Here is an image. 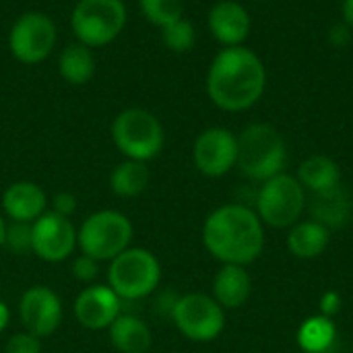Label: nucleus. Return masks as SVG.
Here are the masks:
<instances>
[{"instance_id": "1", "label": "nucleus", "mask_w": 353, "mask_h": 353, "mask_svg": "<svg viewBox=\"0 0 353 353\" xmlns=\"http://www.w3.org/2000/svg\"><path fill=\"white\" fill-rule=\"evenodd\" d=\"M267 87L263 60L248 48H223L207 70V95L223 112H244L259 103Z\"/></svg>"}, {"instance_id": "2", "label": "nucleus", "mask_w": 353, "mask_h": 353, "mask_svg": "<svg viewBox=\"0 0 353 353\" xmlns=\"http://www.w3.org/2000/svg\"><path fill=\"white\" fill-rule=\"evenodd\" d=\"M203 244L219 263L246 267L265 248V225L254 209L236 203L223 205L205 219Z\"/></svg>"}, {"instance_id": "3", "label": "nucleus", "mask_w": 353, "mask_h": 353, "mask_svg": "<svg viewBox=\"0 0 353 353\" xmlns=\"http://www.w3.org/2000/svg\"><path fill=\"white\" fill-rule=\"evenodd\" d=\"M240 172L256 182H267L269 178L285 172L288 165V145L283 137L265 122L248 124L238 134V163Z\"/></svg>"}, {"instance_id": "4", "label": "nucleus", "mask_w": 353, "mask_h": 353, "mask_svg": "<svg viewBox=\"0 0 353 353\" xmlns=\"http://www.w3.org/2000/svg\"><path fill=\"white\" fill-rule=\"evenodd\" d=\"M112 141L126 159L149 163L165 145L161 120L145 108H126L112 122Z\"/></svg>"}, {"instance_id": "5", "label": "nucleus", "mask_w": 353, "mask_h": 353, "mask_svg": "<svg viewBox=\"0 0 353 353\" xmlns=\"http://www.w3.org/2000/svg\"><path fill=\"white\" fill-rule=\"evenodd\" d=\"M161 281L157 256L141 246H130L110 261L108 285L122 302H137L151 296Z\"/></svg>"}, {"instance_id": "6", "label": "nucleus", "mask_w": 353, "mask_h": 353, "mask_svg": "<svg viewBox=\"0 0 353 353\" xmlns=\"http://www.w3.org/2000/svg\"><path fill=\"white\" fill-rule=\"evenodd\" d=\"M132 236V221L124 213L101 209L91 213L77 230V248L99 263H110L120 252L130 248Z\"/></svg>"}, {"instance_id": "7", "label": "nucleus", "mask_w": 353, "mask_h": 353, "mask_svg": "<svg viewBox=\"0 0 353 353\" xmlns=\"http://www.w3.org/2000/svg\"><path fill=\"white\" fill-rule=\"evenodd\" d=\"M124 0H79L70 12V29L87 48L112 43L126 25Z\"/></svg>"}, {"instance_id": "8", "label": "nucleus", "mask_w": 353, "mask_h": 353, "mask_svg": "<svg viewBox=\"0 0 353 353\" xmlns=\"http://www.w3.org/2000/svg\"><path fill=\"white\" fill-rule=\"evenodd\" d=\"M306 209V190L292 174H277L263 182L256 194V215L263 225L285 230L300 221Z\"/></svg>"}, {"instance_id": "9", "label": "nucleus", "mask_w": 353, "mask_h": 353, "mask_svg": "<svg viewBox=\"0 0 353 353\" xmlns=\"http://www.w3.org/2000/svg\"><path fill=\"white\" fill-rule=\"evenodd\" d=\"M58 41L56 23L41 10L23 12L8 31L10 56L27 66L41 64L50 58Z\"/></svg>"}, {"instance_id": "10", "label": "nucleus", "mask_w": 353, "mask_h": 353, "mask_svg": "<svg viewBox=\"0 0 353 353\" xmlns=\"http://www.w3.org/2000/svg\"><path fill=\"white\" fill-rule=\"evenodd\" d=\"M176 329L194 343L215 341L225 329V310L207 294H186L172 304Z\"/></svg>"}, {"instance_id": "11", "label": "nucleus", "mask_w": 353, "mask_h": 353, "mask_svg": "<svg viewBox=\"0 0 353 353\" xmlns=\"http://www.w3.org/2000/svg\"><path fill=\"white\" fill-rule=\"evenodd\" d=\"M77 248V228L70 217L46 211L31 223V254L46 263H62Z\"/></svg>"}, {"instance_id": "12", "label": "nucleus", "mask_w": 353, "mask_h": 353, "mask_svg": "<svg viewBox=\"0 0 353 353\" xmlns=\"http://www.w3.org/2000/svg\"><path fill=\"white\" fill-rule=\"evenodd\" d=\"M194 168L207 178H221L238 163V134L223 126L203 130L192 145Z\"/></svg>"}, {"instance_id": "13", "label": "nucleus", "mask_w": 353, "mask_h": 353, "mask_svg": "<svg viewBox=\"0 0 353 353\" xmlns=\"http://www.w3.org/2000/svg\"><path fill=\"white\" fill-rule=\"evenodd\" d=\"M19 316L27 333L35 337H50L62 323L64 308L60 296L48 285H33L23 292L19 302Z\"/></svg>"}, {"instance_id": "14", "label": "nucleus", "mask_w": 353, "mask_h": 353, "mask_svg": "<svg viewBox=\"0 0 353 353\" xmlns=\"http://www.w3.org/2000/svg\"><path fill=\"white\" fill-rule=\"evenodd\" d=\"M72 312L81 327L103 331L122 314V300L108 283H91L74 298Z\"/></svg>"}, {"instance_id": "15", "label": "nucleus", "mask_w": 353, "mask_h": 353, "mask_svg": "<svg viewBox=\"0 0 353 353\" xmlns=\"http://www.w3.org/2000/svg\"><path fill=\"white\" fill-rule=\"evenodd\" d=\"M207 25L211 35L223 46V48H236L244 46L246 37L250 35V14L248 10L236 2V0H219L211 6L207 14Z\"/></svg>"}, {"instance_id": "16", "label": "nucleus", "mask_w": 353, "mask_h": 353, "mask_svg": "<svg viewBox=\"0 0 353 353\" xmlns=\"http://www.w3.org/2000/svg\"><path fill=\"white\" fill-rule=\"evenodd\" d=\"M2 211L10 221L33 223L48 211V194L35 182H12L2 194Z\"/></svg>"}, {"instance_id": "17", "label": "nucleus", "mask_w": 353, "mask_h": 353, "mask_svg": "<svg viewBox=\"0 0 353 353\" xmlns=\"http://www.w3.org/2000/svg\"><path fill=\"white\" fill-rule=\"evenodd\" d=\"M252 294V279L246 267L223 265L213 279V298L223 310L240 308Z\"/></svg>"}, {"instance_id": "18", "label": "nucleus", "mask_w": 353, "mask_h": 353, "mask_svg": "<svg viewBox=\"0 0 353 353\" xmlns=\"http://www.w3.org/2000/svg\"><path fill=\"white\" fill-rule=\"evenodd\" d=\"M110 343L118 353H149L153 345V333L149 325L134 316L122 312L110 327H108Z\"/></svg>"}, {"instance_id": "19", "label": "nucleus", "mask_w": 353, "mask_h": 353, "mask_svg": "<svg viewBox=\"0 0 353 353\" xmlns=\"http://www.w3.org/2000/svg\"><path fill=\"white\" fill-rule=\"evenodd\" d=\"M331 244V230L319 221H298L290 228L288 248L296 259L312 261L319 259Z\"/></svg>"}, {"instance_id": "20", "label": "nucleus", "mask_w": 353, "mask_h": 353, "mask_svg": "<svg viewBox=\"0 0 353 353\" xmlns=\"http://www.w3.org/2000/svg\"><path fill=\"white\" fill-rule=\"evenodd\" d=\"M310 213L312 221H319L329 230L343 228L352 213V196L341 184L331 190L316 192L312 194Z\"/></svg>"}, {"instance_id": "21", "label": "nucleus", "mask_w": 353, "mask_h": 353, "mask_svg": "<svg viewBox=\"0 0 353 353\" xmlns=\"http://www.w3.org/2000/svg\"><path fill=\"white\" fill-rule=\"evenodd\" d=\"M95 70H97V64H95V56L91 48H87L81 41H74L62 48L58 56V74L62 81H66L68 85L81 87V85H87L95 77Z\"/></svg>"}, {"instance_id": "22", "label": "nucleus", "mask_w": 353, "mask_h": 353, "mask_svg": "<svg viewBox=\"0 0 353 353\" xmlns=\"http://www.w3.org/2000/svg\"><path fill=\"white\" fill-rule=\"evenodd\" d=\"M298 182L304 186V190H310L312 194L331 190L341 184V170L337 161L329 155H312L304 159L296 174Z\"/></svg>"}, {"instance_id": "23", "label": "nucleus", "mask_w": 353, "mask_h": 353, "mask_svg": "<svg viewBox=\"0 0 353 353\" xmlns=\"http://www.w3.org/2000/svg\"><path fill=\"white\" fill-rule=\"evenodd\" d=\"M151 182V170L145 161L124 159L110 174V188L120 199H134L147 190Z\"/></svg>"}, {"instance_id": "24", "label": "nucleus", "mask_w": 353, "mask_h": 353, "mask_svg": "<svg viewBox=\"0 0 353 353\" xmlns=\"http://www.w3.org/2000/svg\"><path fill=\"white\" fill-rule=\"evenodd\" d=\"M337 341V325L333 319L314 314L298 329V345L306 353H327Z\"/></svg>"}, {"instance_id": "25", "label": "nucleus", "mask_w": 353, "mask_h": 353, "mask_svg": "<svg viewBox=\"0 0 353 353\" xmlns=\"http://www.w3.org/2000/svg\"><path fill=\"white\" fill-rule=\"evenodd\" d=\"M141 14L155 27H165L184 17V0H139Z\"/></svg>"}, {"instance_id": "26", "label": "nucleus", "mask_w": 353, "mask_h": 353, "mask_svg": "<svg viewBox=\"0 0 353 353\" xmlns=\"http://www.w3.org/2000/svg\"><path fill=\"white\" fill-rule=\"evenodd\" d=\"M161 31V41L163 46L174 52V54H186L194 48L196 43V29L188 19H178L165 27L159 29Z\"/></svg>"}, {"instance_id": "27", "label": "nucleus", "mask_w": 353, "mask_h": 353, "mask_svg": "<svg viewBox=\"0 0 353 353\" xmlns=\"http://www.w3.org/2000/svg\"><path fill=\"white\" fill-rule=\"evenodd\" d=\"M4 248L21 256L31 254V223H23V221L6 223Z\"/></svg>"}, {"instance_id": "28", "label": "nucleus", "mask_w": 353, "mask_h": 353, "mask_svg": "<svg viewBox=\"0 0 353 353\" xmlns=\"http://www.w3.org/2000/svg\"><path fill=\"white\" fill-rule=\"evenodd\" d=\"M70 273H72V277H74L79 283L91 285V283L97 279V275H99V261H95V259H91V256H87V254L81 252V254L72 261Z\"/></svg>"}, {"instance_id": "29", "label": "nucleus", "mask_w": 353, "mask_h": 353, "mask_svg": "<svg viewBox=\"0 0 353 353\" xmlns=\"http://www.w3.org/2000/svg\"><path fill=\"white\" fill-rule=\"evenodd\" d=\"M4 353H41V339L27 331L14 333L8 337Z\"/></svg>"}, {"instance_id": "30", "label": "nucleus", "mask_w": 353, "mask_h": 353, "mask_svg": "<svg viewBox=\"0 0 353 353\" xmlns=\"http://www.w3.org/2000/svg\"><path fill=\"white\" fill-rule=\"evenodd\" d=\"M50 211H54L58 215H64V217H70L77 211V199H74V194H70V192H58V194H54L52 196V209Z\"/></svg>"}, {"instance_id": "31", "label": "nucleus", "mask_w": 353, "mask_h": 353, "mask_svg": "<svg viewBox=\"0 0 353 353\" xmlns=\"http://www.w3.org/2000/svg\"><path fill=\"white\" fill-rule=\"evenodd\" d=\"M341 310V296L335 292V290H329L323 294L321 298V314L323 316H329V319H335Z\"/></svg>"}, {"instance_id": "32", "label": "nucleus", "mask_w": 353, "mask_h": 353, "mask_svg": "<svg viewBox=\"0 0 353 353\" xmlns=\"http://www.w3.org/2000/svg\"><path fill=\"white\" fill-rule=\"evenodd\" d=\"M353 37V31L345 25V23H337V25H333L331 29H329V41H331V46H335V48H345L350 41H352Z\"/></svg>"}, {"instance_id": "33", "label": "nucleus", "mask_w": 353, "mask_h": 353, "mask_svg": "<svg viewBox=\"0 0 353 353\" xmlns=\"http://www.w3.org/2000/svg\"><path fill=\"white\" fill-rule=\"evenodd\" d=\"M341 14H343V23L353 31V0L341 2Z\"/></svg>"}, {"instance_id": "34", "label": "nucleus", "mask_w": 353, "mask_h": 353, "mask_svg": "<svg viewBox=\"0 0 353 353\" xmlns=\"http://www.w3.org/2000/svg\"><path fill=\"white\" fill-rule=\"evenodd\" d=\"M8 321H10V312H8L6 304H4V302L0 300V335H2V331L6 329Z\"/></svg>"}, {"instance_id": "35", "label": "nucleus", "mask_w": 353, "mask_h": 353, "mask_svg": "<svg viewBox=\"0 0 353 353\" xmlns=\"http://www.w3.org/2000/svg\"><path fill=\"white\" fill-rule=\"evenodd\" d=\"M4 236H6V221H4V217L0 215V248L4 246Z\"/></svg>"}, {"instance_id": "36", "label": "nucleus", "mask_w": 353, "mask_h": 353, "mask_svg": "<svg viewBox=\"0 0 353 353\" xmlns=\"http://www.w3.org/2000/svg\"><path fill=\"white\" fill-rule=\"evenodd\" d=\"M259 2H269V0H259Z\"/></svg>"}, {"instance_id": "37", "label": "nucleus", "mask_w": 353, "mask_h": 353, "mask_svg": "<svg viewBox=\"0 0 353 353\" xmlns=\"http://www.w3.org/2000/svg\"><path fill=\"white\" fill-rule=\"evenodd\" d=\"M149 353H151V352H149Z\"/></svg>"}]
</instances>
